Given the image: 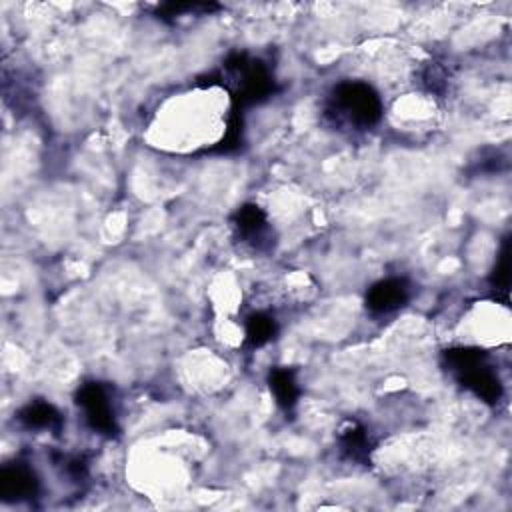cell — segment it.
I'll return each instance as SVG.
<instances>
[{"label":"cell","instance_id":"6da1fadb","mask_svg":"<svg viewBox=\"0 0 512 512\" xmlns=\"http://www.w3.org/2000/svg\"><path fill=\"white\" fill-rule=\"evenodd\" d=\"M384 112L380 94L368 84L360 80H344L338 82L324 106L326 118L338 126L348 130H366L380 122Z\"/></svg>","mask_w":512,"mask_h":512},{"label":"cell","instance_id":"7a4b0ae2","mask_svg":"<svg viewBox=\"0 0 512 512\" xmlns=\"http://www.w3.org/2000/svg\"><path fill=\"white\" fill-rule=\"evenodd\" d=\"M212 84L224 86L234 100V108L238 110L268 100L276 90V80L266 64L258 58H250L244 52L230 54L224 60L216 80L208 82V86Z\"/></svg>","mask_w":512,"mask_h":512},{"label":"cell","instance_id":"3957f363","mask_svg":"<svg viewBox=\"0 0 512 512\" xmlns=\"http://www.w3.org/2000/svg\"><path fill=\"white\" fill-rule=\"evenodd\" d=\"M452 378L486 404H498L504 396L502 380L488 354L476 346H452L442 354Z\"/></svg>","mask_w":512,"mask_h":512},{"label":"cell","instance_id":"277c9868","mask_svg":"<svg viewBox=\"0 0 512 512\" xmlns=\"http://www.w3.org/2000/svg\"><path fill=\"white\" fill-rule=\"evenodd\" d=\"M74 400L82 410L86 424L96 434H102L106 438H112L118 434V416H116L114 400L110 396V390L102 382L90 380L80 384Z\"/></svg>","mask_w":512,"mask_h":512},{"label":"cell","instance_id":"5b68a950","mask_svg":"<svg viewBox=\"0 0 512 512\" xmlns=\"http://www.w3.org/2000/svg\"><path fill=\"white\" fill-rule=\"evenodd\" d=\"M410 300V284L406 278L390 276L374 282L366 292V308L376 316L392 314L404 308Z\"/></svg>","mask_w":512,"mask_h":512},{"label":"cell","instance_id":"8992f818","mask_svg":"<svg viewBox=\"0 0 512 512\" xmlns=\"http://www.w3.org/2000/svg\"><path fill=\"white\" fill-rule=\"evenodd\" d=\"M236 238L254 250H264L270 244V224L266 212L256 204L240 206L232 216Z\"/></svg>","mask_w":512,"mask_h":512},{"label":"cell","instance_id":"52a82bcc","mask_svg":"<svg viewBox=\"0 0 512 512\" xmlns=\"http://www.w3.org/2000/svg\"><path fill=\"white\" fill-rule=\"evenodd\" d=\"M40 482L26 462L4 464L0 470V496L6 502H26L36 498Z\"/></svg>","mask_w":512,"mask_h":512},{"label":"cell","instance_id":"ba28073f","mask_svg":"<svg viewBox=\"0 0 512 512\" xmlns=\"http://www.w3.org/2000/svg\"><path fill=\"white\" fill-rule=\"evenodd\" d=\"M338 450L342 458L354 464L370 462V454L374 450L372 436L358 422H346L338 432Z\"/></svg>","mask_w":512,"mask_h":512},{"label":"cell","instance_id":"9c48e42d","mask_svg":"<svg viewBox=\"0 0 512 512\" xmlns=\"http://www.w3.org/2000/svg\"><path fill=\"white\" fill-rule=\"evenodd\" d=\"M18 422L28 430H48V432H60L64 420L60 410L46 402V400H32L18 412Z\"/></svg>","mask_w":512,"mask_h":512},{"label":"cell","instance_id":"30bf717a","mask_svg":"<svg viewBox=\"0 0 512 512\" xmlns=\"http://www.w3.org/2000/svg\"><path fill=\"white\" fill-rule=\"evenodd\" d=\"M268 386H270V392L274 394L276 404L284 412H292L296 408L300 398V386L296 380V372L292 368H284V366L272 368L268 374Z\"/></svg>","mask_w":512,"mask_h":512},{"label":"cell","instance_id":"8fae6325","mask_svg":"<svg viewBox=\"0 0 512 512\" xmlns=\"http://www.w3.org/2000/svg\"><path fill=\"white\" fill-rule=\"evenodd\" d=\"M276 332H278V324L268 312H254L246 318L244 336H246V344L252 348H260L268 344L276 336Z\"/></svg>","mask_w":512,"mask_h":512},{"label":"cell","instance_id":"7c38bea8","mask_svg":"<svg viewBox=\"0 0 512 512\" xmlns=\"http://www.w3.org/2000/svg\"><path fill=\"white\" fill-rule=\"evenodd\" d=\"M490 286L502 304H508V286H510V242L504 240L500 256L490 276Z\"/></svg>","mask_w":512,"mask_h":512},{"label":"cell","instance_id":"4fadbf2b","mask_svg":"<svg viewBox=\"0 0 512 512\" xmlns=\"http://www.w3.org/2000/svg\"><path fill=\"white\" fill-rule=\"evenodd\" d=\"M218 6L216 4H200V2H186V4H162L158 8V14L162 20H168V18H176L180 14H194V12H212L216 10Z\"/></svg>","mask_w":512,"mask_h":512},{"label":"cell","instance_id":"5bb4252c","mask_svg":"<svg viewBox=\"0 0 512 512\" xmlns=\"http://www.w3.org/2000/svg\"><path fill=\"white\" fill-rule=\"evenodd\" d=\"M424 82H426L428 90L442 92L446 88V72L438 64H430L424 72Z\"/></svg>","mask_w":512,"mask_h":512}]
</instances>
